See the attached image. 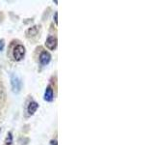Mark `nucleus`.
<instances>
[{"label":"nucleus","instance_id":"nucleus-1","mask_svg":"<svg viewBox=\"0 0 154 145\" xmlns=\"http://www.w3.org/2000/svg\"><path fill=\"white\" fill-rule=\"evenodd\" d=\"M11 86H12V91L14 94H18L22 89L21 79L16 74L11 75Z\"/></svg>","mask_w":154,"mask_h":145},{"label":"nucleus","instance_id":"nucleus-2","mask_svg":"<svg viewBox=\"0 0 154 145\" xmlns=\"http://www.w3.org/2000/svg\"><path fill=\"white\" fill-rule=\"evenodd\" d=\"M25 56V47L22 45H17L14 48V58L17 61L22 60Z\"/></svg>","mask_w":154,"mask_h":145},{"label":"nucleus","instance_id":"nucleus-3","mask_svg":"<svg viewBox=\"0 0 154 145\" xmlns=\"http://www.w3.org/2000/svg\"><path fill=\"white\" fill-rule=\"evenodd\" d=\"M45 47L49 50H55L57 47V38L54 36H49L45 41Z\"/></svg>","mask_w":154,"mask_h":145},{"label":"nucleus","instance_id":"nucleus-4","mask_svg":"<svg viewBox=\"0 0 154 145\" xmlns=\"http://www.w3.org/2000/svg\"><path fill=\"white\" fill-rule=\"evenodd\" d=\"M51 61V55L48 51H42L40 55V63L42 66H46Z\"/></svg>","mask_w":154,"mask_h":145},{"label":"nucleus","instance_id":"nucleus-5","mask_svg":"<svg viewBox=\"0 0 154 145\" xmlns=\"http://www.w3.org/2000/svg\"><path fill=\"white\" fill-rule=\"evenodd\" d=\"M43 99L46 102H52L53 99H54V93H53V89L51 88V86H47V88L45 89V92Z\"/></svg>","mask_w":154,"mask_h":145},{"label":"nucleus","instance_id":"nucleus-6","mask_svg":"<svg viewBox=\"0 0 154 145\" xmlns=\"http://www.w3.org/2000/svg\"><path fill=\"white\" fill-rule=\"evenodd\" d=\"M38 108V104L37 103V102H31V103L28 105V108H27L28 114L33 115L37 111Z\"/></svg>","mask_w":154,"mask_h":145},{"label":"nucleus","instance_id":"nucleus-7","mask_svg":"<svg viewBox=\"0 0 154 145\" xmlns=\"http://www.w3.org/2000/svg\"><path fill=\"white\" fill-rule=\"evenodd\" d=\"M13 143V134L11 132H9L7 137H6V139H5V144L6 145H11Z\"/></svg>","mask_w":154,"mask_h":145},{"label":"nucleus","instance_id":"nucleus-8","mask_svg":"<svg viewBox=\"0 0 154 145\" xmlns=\"http://www.w3.org/2000/svg\"><path fill=\"white\" fill-rule=\"evenodd\" d=\"M32 34L31 36H36L37 34H38V28H37V26H33V27H31V28H29L28 29V31H27V34Z\"/></svg>","mask_w":154,"mask_h":145},{"label":"nucleus","instance_id":"nucleus-9","mask_svg":"<svg viewBox=\"0 0 154 145\" xmlns=\"http://www.w3.org/2000/svg\"><path fill=\"white\" fill-rule=\"evenodd\" d=\"M4 47H5V41L3 39H1L0 40V51H2L4 50Z\"/></svg>","mask_w":154,"mask_h":145},{"label":"nucleus","instance_id":"nucleus-10","mask_svg":"<svg viewBox=\"0 0 154 145\" xmlns=\"http://www.w3.org/2000/svg\"><path fill=\"white\" fill-rule=\"evenodd\" d=\"M54 21H55L56 24L58 23V13H57V12L54 14Z\"/></svg>","mask_w":154,"mask_h":145},{"label":"nucleus","instance_id":"nucleus-11","mask_svg":"<svg viewBox=\"0 0 154 145\" xmlns=\"http://www.w3.org/2000/svg\"><path fill=\"white\" fill-rule=\"evenodd\" d=\"M50 145H58L57 144V140H51V141H50Z\"/></svg>","mask_w":154,"mask_h":145},{"label":"nucleus","instance_id":"nucleus-12","mask_svg":"<svg viewBox=\"0 0 154 145\" xmlns=\"http://www.w3.org/2000/svg\"><path fill=\"white\" fill-rule=\"evenodd\" d=\"M0 132H1V129H0Z\"/></svg>","mask_w":154,"mask_h":145}]
</instances>
